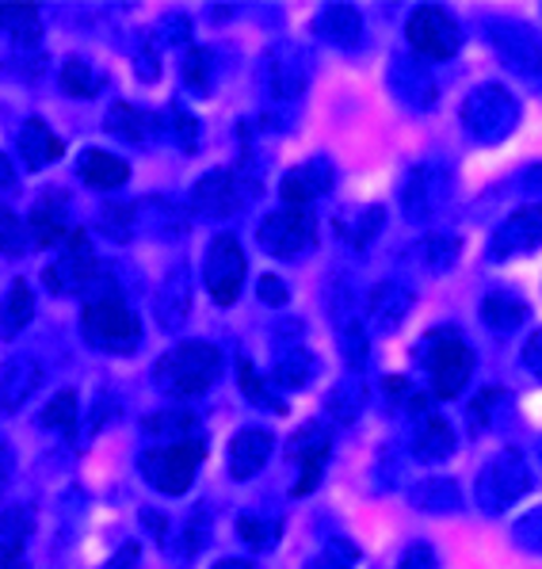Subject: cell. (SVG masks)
<instances>
[{
  "mask_svg": "<svg viewBox=\"0 0 542 569\" xmlns=\"http://www.w3.org/2000/svg\"><path fill=\"white\" fill-rule=\"evenodd\" d=\"M523 367H528L535 379H542V329L528 340V345H523Z\"/></svg>",
  "mask_w": 542,
  "mask_h": 569,
  "instance_id": "obj_48",
  "label": "cell"
},
{
  "mask_svg": "<svg viewBox=\"0 0 542 569\" xmlns=\"http://www.w3.org/2000/svg\"><path fill=\"white\" fill-rule=\"evenodd\" d=\"M432 352H428V379H432L435 398H459L462 387L474 375V348L459 337V332L443 329L440 337H428Z\"/></svg>",
  "mask_w": 542,
  "mask_h": 569,
  "instance_id": "obj_5",
  "label": "cell"
},
{
  "mask_svg": "<svg viewBox=\"0 0 542 569\" xmlns=\"http://www.w3.org/2000/svg\"><path fill=\"white\" fill-rule=\"evenodd\" d=\"M214 569H252V566L241 562V558H222V562H218Z\"/></svg>",
  "mask_w": 542,
  "mask_h": 569,
  "instance_id": "obj_52",
  "label": "cell"
},
{
  "mask_svg": "<svg viewBox=\"0 0 542 569\" xmlns=\"http://www.w3.org/2000/svg\"><path fill=\"white\" fill-rule=\"evenodd\" d=\"M515 119H520V103L501 84H482V89H474L462 100V127L485 146L501 142L515 127Z\"/></svg>",
  "mask_w": 542,
  "mask_h": 569,
  "instance_id": "obj_4",
  "label": "cell"
},
{
  "mask_svg": "<svg viewBox=\"0 0 542 569\" xmlns=\"http://www.w3.org/2000/svg\"><path fill=\"white\" fill-rule=\"evenodd\" d=\"M61 238H69V218H66V203H58V191H47L39 207L31 210V241L39 249H50Z\"/></svg>",
  "mask_w": 542,
  "mask_h": 569,
  "instance_id": "obj_22",
  "label": "cell"
},
{
  "mask_svg": "<svg viewBox=\"0 0 542 569\" xmlns=\"http://www.w3.org/2000/svg\"><path fill=\"white\" fill-rule=\"evenodd\" d=\"M244 252L233 233H218L207 249V287H211L218 306H233L244 283Z\"/></svg>",
  "mask_w": 542,
  "mask_h": 569,
  "instance_id": "obj_9",
  "label": "cell"
},
{
  "mask_svg": "<svg viewBox=\"0 0 542 569\" xmlns=\"http://www.w3.org/2000/svg\"><path fill=\"white\" fill-rule=\"evenodd\" d=\"M379 230H382V210L374 207V210H367L363 214V222L355 226V244H360V249H367V244H371V238H379Z\"/></svg>",
  "mask_w": 542,
  "mask_h": 569,
  "instance_id": "obj_46",
  "label": "cell"
},
{
  "mask_svg": "<svg viewBox=\"0 0 542 569\" xmlns=\"http://www.w3.org/2000/svg\"><path fill=\"white\" fill-rule=\"evenodd\" d=\"M318 34L321 39H329V42H337V47H355L360 42V34H363V20H360V12H355L352 4H325L318 12Z\"/></svg>",
  "mask_w": 542,
  "mask_h": 569,
  "instance_id": "obj_21",
  "label": "cell"
},
{
  "mask_svg": "<svg viewBox=\"0 0 542 569\" xmlns=\"http://www.w3.org/2000/svg\"><path fill=\"white\" fill-rule=\"evenodd\" d=\"M138 73H142V81H153V77L161 73V61H157L153 42H145L142 54H138Z\"/></svg>",
  "mask_w": 542,
  "mask_h": 569,
  "instance_id": "obj_49",
  "label": "cell"
},
{
  "mask_svg": "<svg viewBox=\"0 0 542 569\" xmlns=\"http://www.w3.org/2000/svg\"><path fill=\"white\" fill-rule=\"evenodd\" d=\"M100 230L111 241H130L134 238V203H108L100 210Z\"/></svg>",
  "mask_w": 542,
  "mask_h": 569,
  "instance_id": "obj_35",
  "label": "cell"
},
{
  "mask_svg": "<svg viewBox=\"0 0 542 569\" xmlns=\"http://www.w3.org/2000/svg\"><path fill=\"white\" fill-rule=\"evenodd\" d=\"M257 291H260V302H268V306H283L287 302V283L279 276H260Z\"/></svg>",
  "mask_w": 542,
  "mask_h": 569,
  "instance_id": "obj_47",
  "label": "cell"
},
{
  "mask_svg": "<svg viewBox=\"0 0 542 569\" xmlns=\"http://www.w3.org/2000/svg\"><path fill=\"white\" fill-rule=\"evenodd\" d=\"M340 352L348 356V367H352V371H363V363H367V329H363V321L348 318L344 326H340Z\"/></svg>",
  "mask_w": 542,
  "mask_h": 569,
  "instance_id": "obj_36",
  "label": "cell"
},
{
  "mask_svg": "<svg viewBox=\"0 0 542 569\" xmlns=\"http://www.w3.org/2000/svg\"><path fill=\"white\" fill-rule=\"evenodd\" d=\"M275 451V436L268 428H241L230 440V478L233 481H249L264 470V462Z\"/></svg>",
  "mask_w": 542,
  "mask_h": 569,
  "instance_id": "obj_15",
  "label": "cell"
},
{
  "mask_svg": "<svg viewBox=\"0 0 542 569\" xmlns=\"http://www.w3.org/2000/svg\"><path fill=\"white\" fill-rule=\"evenodd\" d=\"M20 150L28 157L31 169H42V164L58 161V157L66 153V146H61V138L42 119H28L20 130Z\"/></svg>",
  "mask_w": 542,
  "mask_h": 569,
  "instance_id": "obj_23",
  "label": "cell"
},
{
  "mask_svg": "<svg viewBox=\"0 0 542 569\" xmlns=\"http://www.w3.org/2000/svg\"><path fill=\"white\" fill-rule=\"evenodd\" d=\"M77 172H81V180L89 183V188L111 191V188H122V183H127L130 164L119 161V157L108 150H89V153H81V161H77Z\"/></svg>",
  "mask_w": 542,
  "mask_h": 569,
  "instance_id": "obj_19",
  "label": "cell"
},
{
  "mask_svg": "<svg viewBox=\"0 0 542 569\" xmlns=\"http://www.w3.org/2000/svg\"><path fill=\"white\" fill-rule=\"evenodd\" d=\"M103 127H108V134H119L122 142H142L150 122H145V111L130 108V103H116L108 111V119H103Z\"/></svg>",
  "mask_w": 542,
  "mask_h": 569,
  "instance_id": "obj_33",
  "label": "cell"
},
{
  "mask_svg": "<svg viewBox=\"0 0 542 569\" xmlns=\"http://www.w3.org/2000/svg\"><path fill=\"white\" fill-rule=\"evenodd\" d=\"M0 569H28L23 566V542H0Z\"/></svg>",
  "mask_w": 542,
  "mask_h": 569,
  "instance_id": "obj_50",
  "label": "cell"
},
{
  "mask_svg": "<svg viewBox=\"0 0 542 569\" xmlns=\"http://www.w3.org/2000/svg\"><path fill=\"white\" fill-rule=\"evenodd\" d=\"M207 81H211V54L203 47H188V58H183V84L195 92H207Z\"/></svg>",
  "mask_w": 542,
  "mask_h": 569,
  "instance_id": "obj_40",
  "label": "cell"
},
{
  "mask_svg": "<svg viewBox=\"0 0 542 569\" xmlns=\"http://www.w3.org/2000/svg\"><path fill=\"white\" fill-rule=\"evenodd\" d=\"M100 77H96V69L89 61L81 58H69L66 66H61V92L66 96H77V100H92L96 92H100Z\"/></svg>",
  "mask_w": 542,
  "mask_h": 569,
  "instance_id": "obj_29",
  "label": "cell"
},
{
  "mask_svg": "<svg viewBox=\"0 0 542 569\" xmlns=\"http://www.w3.org/2000/svg\"><path fill=\"white\" fill-rule=\"evenodd\" d=\"M432 188H428V169H413L409 172V180L401 183V207H405V214L413 218V222H421V218L432 210Z\"/></svg>",
  "mask_w": 542,
  "mask_h": 569,
  "instance_id": "obj_32",
  "label": "cell"
},
{
  "mask_svg": "<svg viewBox=\"0 0 542 569\" xmlns=\"http://www.w3.org/2000/svg\"><path fill=\"white\" fill-rule=\"evenodd\" d=\"M169 119H172V130H177V142L183 153H195L199 150V122L188 116V111L180 108V103H172L169 108Z\"/></svg>",
  "mask_w": 542,
  "mask_h": 569,
  "instance_id": "obj_43",
  "label": "cell"
},
{
  "mask_svg": "<svg viewBox=\"0 0 542 569\" xmlns=\"http://www.w3.org/2000/svg\"><path fill=\"white\" fill-rule=\"evenodd\" d=\"M482 321L493 332H512L528 321V302H520L515 295H485L482 302Z\"/></svg>",
  "mask_w": 542,
  "mask_h": 569,
  "instance_id": "obj_25",
  "label": "cell"
},
{
  "mask_svg": "<svg viewBox=\"0 0 542 569\" xmlns=\"http://www.w3.org/2000/svg\"><path fill=\"white\" fill-rule=\"evenodd\" d=\"M405 39L413 47V54L424 61H448L459 54L462 47V28L459 20L440 4H421L405 23Z\"/></svg>",
  "mask_w": 542,
  "mask_h": 569,
  "instance_id": "obj_6",
  "label": "cell"
},
{
  "mask_svg": "<svg viewBox=\"0 0 542 569\" xmlns=\"http://www.w3.org/2000/svg\"><path fill=\"white\" fill-rule=\"evenodd\" d=\"M100 276V260L92 252V241L84 230H73L66 238V252L47 268V287L54 295H84L92 287V279Z\"/></svg>",
  "mask_w": 542,
  "mask_h": 569,
  "instance_id": "obj_8",
  "label": "cell"
},
{
  "mask_svg": "<svg viewBox=\"0 0 542 569\" xmlns=\"http://www.w3.org/2000/svg\"><path fill=\"white\" fill-rule=\"evenodd\" d=\"M489 39H493L496 54H501V61L509 69H515V73H542V42L535 39V31L523 28V23H493L489 28Z\"/></svg>",
  "mask_w": 542,
  "mask_h": 569,
  "instance_id": "obj_12",
  "label": "cell"
},
{
  "mask_svg": "<svg viewBox=\"0 0 542 569\" xmlns=\"http://www.w3.org/2000/svg\"><path fill=\"white\" fill-rule=\"evenodd\" d=\"M199 417L191 409H169V413H150L142 420L145 436H161V440H195Z\"/></svg>",
  "mask_w": 542,
  "mask_h": 569,
  "instance_id": "obj_26",
  "label": "cell"
},
{
  "mask_svg": "<svg viewBox=\"0 0 542 569\" xmlns=\"http://www.w3.org/2000/svg\"><path fill=\"white\" fill-rule=\"evenodd\" d=\"M103 569H138V547H134V542H127V547H122Z\"/></svg>",
  "mask_w": 542,
  "mask_h": 569,
  "instance_id": "obj_51",
  "label": "cell"
},
{
  "mask_svg": "<svg viewBox=\"0 0 542 569\" xmlns=\"http://www.w3.org/2000/svg\"><path fill=\"white\" fill-rule=\"evenodd\" d=\"M313 375H318V360H313L310 352H287L283 360L275 363V387L305 390Z\"/></svg>",
  "mask_w": 542,
  "mask_h": 569,
  "instance_id": "obj_28",
  "label": "cell"
},
{
  "mask_svg": "<svg viewBox=\"0 0 542 569\" xmlns=\"http://www.w3.org/2000/svg\"><path fill=\"white\" fill-rule=\"evenodd\" d=\"M23 249H28V233H23L20 218L8 207H0V252L4 257H20Z\"/></svg>",
  "mask_w": 542,
  "mask_h": 569,
  "instance_id": "obj_41",
  "label": "cell"
},
{
  "mask_svg": "<svg viewBox=\"0 0 542 569\" xmlns=\"http://www.w3.org/2000/svg\"><path fill=\"white\" fill-rule=\"evenodd\" d=\"M264 81L275 100H294V96L305 92L310 73H305V61L291 47H271L264 54Z\"/></svg>",
  "mask_w": 542,
  "mask_h": 569,
  "instance_id": "obj_16",
  "label": "cell"
},
{
  "mask_svg": "<svg viewBox=\"0 0 542 569\" xmlns=\"http://www.w3.org/2000/svg\"><path fill=\"white\" fill-rule=\"evenodd\" d=\"M413 455L421 462H443L454 455V432L451 425L432 409H421L413 425Z\"/></svg>",
  "mask_w": 542,
  "mask_h": 569,
  "instance_id": "obj_17",
  "label": "cell"
},
{
  "mask_svg": "<svg viewBox=\"0 0 542 569\" xmlns=\"http://www.w3.org/2000/svg\"><path fill=\"white\" fill-rule=\"evenodd\" d=\"M413 501L424 512H454L459 509V489L448 478H428L424 486L413 489Z\"/></svg>",
  "mask_w": 542,
  "mask_h": 569,
  "instance_id": "obj_30",
  "label": "cell"
},
{
  "mask_svg": "<svg viewBox=\"0 0 542 569\" xmlns=\"http://www.w3.org/2000/svg\"><path fill=\"white\" fill-rule=\"evenodd\" d=\"M367 310H371V321L379 332H393L405 321V313L413 310V295L398 283H379L367 299Z\"/></svg>",
  "mask_w": 542,
  "mask_h": 569,
  "instance_id": "obj_18",
  "label": "cell"
},
{
  "mask_svg": "<svg viewBox=\"0 0 542 569\" xmlns=\"http://www.w3.org/2000/svg\"><path fill=\"white\" fill-rule=\"evenodd\" d=\"M203 459H207V443L195 436V440H180V443H169V448H150L138 459V470H142V478L150 481L153 489H161V493H169V497H180L191 489Z\"/></svg>",
  "mask_w": 542,
  "mask_h": 569,
  "instance_id": "obj_3",
  "label": "cell"
},
{
  "mask_svg": "<svg viewBox=\"0 0 542 569\" xmlns=\"http://www.w3.org/2000/svg\"><path fill=\"white\" fill-rule=\"evenodd\" d=\"M81 329L92 348L111 356H130L142 345V321H138V313L122 299L89 302L81 313Z\"/></svg>",
  "mask_w": 542,
  "mask_h": 569,
  "instance_id": "obj_2",
  "label": "cell"
},
{
  "mask_svg": "<svg viewBox=\"0 0 542 569\" xmlns=\"http://www.w3.org/2000/svg\"><path fill=\"white\" fill-rule=\"evenodd\" d=\"M398 569H440V558H435V550L428 547V542H413V547L401 555Z\"/></svg>",
  "mask_w": 542,
  "mask_h": 569,
  "instance_id": "obj_44",
  "label": "cell"
},
{
  "mask_svg": "<svg viewBox=\"0 0 542 569\" xmlns=\"http://www.w3.org/2000/svg\"><path fill=\"white\" fill-rule=\"evenodd\" d=\"M279 523L275 520H260V516H241L238 520V536L249 542L252 550H271V542L279 539Z\"/></svg>",
  "mask_w": 542,
  "mask_h": 569,
  "instance_id": "obj_38",
  "label": "cell"
},
{
  "mask_svg": "<svg viewBox=\"0 0 542 569\" xmlns=\"http://www.w3.org/2000/svg\"><path fill=\"white\" fill-rule=\"evenodd\" d=\"M313 233H318V218L305 207H279L260 222V244L275 260H291L305 252L313 244Z\"/></svg>",
  "mask_w": 542,
  "mask_h": 569,
  "instance_id": "obj_7",
  "label": "cell"
},
{
  "mask_svg": "<svg viewBox=\"0 0 542 569\" xmlns=\"http://www.w3.org/2000/svg\"><path fill=\"white\" fill-rule=\"evenodd\" d=\"M542 244V207H520L501 230L493 233V244H489V257L493 260H509V257H523V252H535Z\"/></svg>",
  "mask_w": 542,
  "mask_h": 569,
  "instance_id": "obj_13",
  "label": "cell"
},
{
  "mask_svg": "<svg viewBox=\"0 0 542 569\" xmlns=\"http://www.w3.org/2000/svg\"><path fill=\"white\" fill-rule=\"evenodd\" d=\"M191 313V279L188 271L177 268L169 279L161 283V299H157V321L164 329H180Z\"/></svg>",
  "mask_w": 542,
  "mask_h": 569,
  "instance_id": "obj_20",
  "label": "cell"
},
{
  "mask_svg": "<svg viewBox=\"0 0 542 569\" xmlns=\"http://www.w3.org/2000/svg\"><path fill=\"white\" fill-rule=\"evenodd\" d=\"M39 379H42L39 367H31V363H23V360H16L12 367H4V371H0V406L16 409L34 387H39Z\"/></svg>",
  "mask_w": 542,
  "mask_h": 569,
  "instance_id": "obj_27",
  "label": "cell"
},
{
  "mask_svg": "<svg viewBox=\"0 0 542 569\" xmlns=\"http://www.w3.org/2000/svg\"><path fill=\"white\" fill-rule=\"evenodd\" d=\"M31 313H34V295H31L28 279H16L12 291L0 302V337H16V332L31 321Z\"/></svg>",
  "mask_w": 542,
  "mask_h": 569,
  "instance_id": "obj_24",
  "label": "cell"
},
{
  "mask_svg": "<svg viewBox=\"0 0 542 569\" xmlns=\"http://www.w3.org/2000/svg\"><path fill=\"white\" fill-rule=\"evenodd\" d=\"M207 536H211V523H207V512L195 516V523H188V542H183V555H199L207 547Z\"/></svg>",
  "mask_w": 542,
  "mask_h": 569,
  "instance_id": "obj_45",
  "label": "cell"
},
{
  "mask_svg": "<svg viewBox=\"0 0 542 569\" xmlns=\"http://www.w3.org/2000/svg\"><path fill=\"white\" fill-rule=\"evenodd\" d=\"M459 238L454 233H432V238H424L421 244V257H424V264L428 268H435V271H448L454 260H459Z\"/></svg>",
  "mask_w": 542,
  "mask_h": 569,
  "instance_id": "obj_34",
  "label": "cell"
},
{
  "mask_svg": "<svg viewBox=\"0 0 542 569\" xmlns=\"http://www.w3.org/2000/svg\"><path fill=\"white\" fill-rule=\"evenodd\" d=\"M241 199H244V188L233 169H211L191 188V210H195L199 218H211V222H222V218L238 214Z\"/></svg>",
  "mask_w": 542,
  "mask_h": 569,
  "instance_id": "obj_10",
  "label": "cell"
},
{
  "mask_svg": "<svg viewBox=\"0 0 542 569\" xmlns=\"http://www.w3.org/2000/svg\"><path fill=\"white\" fill-rule=\"evenodd\" d=\"M329 188H332V164L325 157H313V161L287 172L283 183H279V199H283V207L313 210V199H321Z\"/></svg>",
  "mask_w": 542,
  "mask_h": 569,
  "instance_id": "obj_14",
  "label": "cell"
},
{
  "mask_svg": "<svg viewBox=\"0 0 542 569\" xmlns=\"http://www.w3.org/2000/svg\"><path fill=\"white\" fill-rule=\"evenodd\" d=\"M360 562V550L352 547L348 539H329L321 547L318 558H310V569H352Z\"/></svg>",
  "mask_w": 542,
  "mask_h": 569,
  "instance_id": "obj_37",
  "label": "cell"
},
{
  "mask_svg": "<svg viewBox=\"0 0 542 569\" xmlns=\"http://www.w3.org/2000/svg\"><path fill=\"white\" fill-rule=\"evenodd\" d=\"M241 390H244V398L257 401V406H268V409H287V401H283V398H275L268 382L260 379V375L252 371L249 363H241Z\"/></svg>",
  "mask_w": 542,
  "mask_h": 569,
  "instance_id": "obj_42",
  "label": "cell"
},
{
  "mask_svg": "<svg viewBox=\"0 0 542 569\" xmlns=\"http://www.w3.org/2000/svg\"><path fill=\"white\" fill-rule=\"evenodd\" d=\"M218 371H222V352L207 340H188V345H177L161 356V363L153 367V379L169 398L191 401L214 387Z\"/></svg>",
  "mask_w": 542,
  "mask_h": 569,
  "instance_id": "obj_1",
  "label": "cell"
},
{
  "mask_svg": "<svg viewBox=\"0 0 542 569\" xmlns=\"http://www.w3.org/2000/svg\"><path fill=\"white\" fill-rule=\"evenodd\" d=\"M329 451H332V440H329V432L321 425H305V428H299V432L291 436V443H287V455L299 462V481H294V489H291L294 497H305L310 489L321 486Z\"/></svg>",
  "mask_w": 542,
  "mask_h": 569,
  "instance_id": "obj_11",
  "label": "cell"
},
{
  "mask_svg": "<svg viewBox=\"0 0 542 569\" xmlns=\"http://www.w3.org/2000/svg\"><path fill=\"white\" fill-rule=\"evenodd\" d=\"M363 406H367V390L360 387V382H340V387L325 398L329 417L340 420V425H352Z\"/></svg>",
  "mask_w": 542,
  "mask_h": 569,
  "instance_id": "obj_31",
  "label": "cell"
},
{
  "mask_svg": "<svg viewBox=\"0 0 542 569\" xmlns=\"http://www.w3.org/2000/svg\"><path fill=\"white\" fill-rule=\"evenodd\" d=\"M42 428H54V432H69L73 428V420H77V393H69V390H61L54 401H50L47 409H42Z\"/></svg>",
  "mask_w": 542,
  "mask_h": 569,
  "instance_id": "obj_39",
  "label": "cell"
}]
</instances>
